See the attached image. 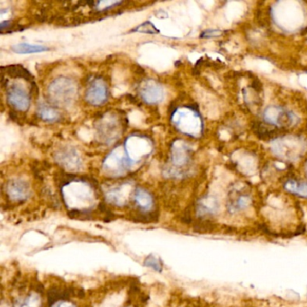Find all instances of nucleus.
Masks as SVG:
<instances>
[{"mask_svg": "<svg viewBox=\"0 0 307 307\" xmlns=\"http://www.w3.org/2000/svg\"><path fill=\"white\" fill-rule=\"evenodd\" d=\"M8 101L13 108L20 112H26L29 108V95L24 88L16 85L8 88Z\"/></svg>", "mask_w": 307, "mask_h": 307, "instance_id": "20e7f679", "label": "nucleus"}, {"mask_svg": "<svg viewBox=\"0 0 307 307\" xmlns=\"http://www.w3.org/2000/svg\"><path fill=\"white\" fill-rule=\"evenodd\" d=\"M219 33V31H216V30H207V31H205L204 33H202L201 37L217 36Z\"/></svg>", "mask_w": 307, "mask_h": 307, "instance_id": "4468645a", "label": "nucleus"}, {"mask_svg": "<svg viewBox=\"0 0 307 307\" xmlns=\"http://www.w3.org/2000/svg\"><path fill=\"white\" fill-rule=\"evenodd\" d=\"M144 265L146 267H151L154 271H160V272L162 270L161 263H160V261L151 255L146 258V260H144Z\"/></svg>", "mask_w": 307, "mask_h": 307, "instance_id": "ddd939ff", "label": "nucleus"}, {"mask_svg": "<svg viewBox=\"0 0 307 307\" xmlns=\"http://www.w3.org/2000/svg\"><path fill=\"white\" fill-rule=\"evenodd\" d=\"M1 69L6 70V73L9 75L10 77L15 79H24L26 81H32L33 82V77L32 74L30 73L29 70H26L25 67L20 64H12L7 67H2Z\"/></svg>", "mask_w": 307, "mask_h": 307, "instance_id": "0eeeda50", "label": "nucleus"}, {"mask_svg": "<svg viewBox=\"0 0 307 307\" xmlns=\"http://www.w3.org/2000/svg\"><path fill=\"white\" fill-rule=\"evenodd\" d=\"M132 33L133 32H137V33H148V34H158L160 33V31L156 28V26H154L152 23L150 21H146V22L141 24L138 26H136V28L131 31Z\"/></svg>", "mask_w": 307, "mask_h": 307, "instance_id": "f8f14e48", "label": "nucleus"}, {"mask_svg": "<svg viewBox=\"0 0 307 307\" xmlns=\"http://www.w3.org/2000/svg\"><path fill=\"white\" fill-rule=\"evenodd\" d=\"M49 48L44 45H33V44L21 43L12 46V51L18 54H32V53H40L44 51H48Z\"/></svg>", "mask_w": 307, "mask_h": 307, "instance_id": "6e6552de", "label": "nucleus"}, {"mask_svg": "<svg viewBox=\"0 0 307 307\" xmlns=\"http://www.w3.org/2000/svg\"><path fill=\"white\" fill-rule=\"evenodd\" d=\"M49 93L57 105H69L76 94V86L69 79H57L49 87Z\"/></svg>", "mask_w": 307, "mask_h": 307, "instance_id": "f257e3e1", "label": "nucleus"}, {"mask_svg": "<svg viewBox=\"0 0 307 307\" xmlns=\"http://www.w3.org/2000/svg\"><path fill=\"white\" fill-rule=\"evenodd\" d=\"M136 204H138L140 207L143 209L150 208L152 205V198L150 195L143 189H137L136 192Z\"/></svg>", "mask_w": 307, "mask_h": 307, "instance_id": "9b49d317", "label": "nucleus"}, {"mask_svg": "<svg viewBox=\"0 0 307 307\" xmlns=\"http://www.w3.org/2000/svg\"><path fill=\"white\" fill-rule=\"evenodd\" d=\"M108 91L106 82L101 79H95L89 85L86 92V100L92 106H100L106 103Z\"/></svg>", "mask_w": 307, "mask_h": 307, "instance_id": "f03ea898", "label": "nucleus"}, {"mask_svg": "<svg viewBox=\"0 0 307 307\" xmlns=\"http://www.w3.org/2000/svg\"><path fill=\"white\" fill-rule=\"evenodd\" d=\"M139 93L145 102L151 105L160 103L164 99L163 88L154 80L143 81L140 86Z\"/></svg>", "mask_w": 307, "mask_h": 307, "instance_id": "7ed1b4c3", "label": "nucleus"}, {"mask_svg": "<svg viewBox=\"0 0 307 307\" xmlns=\"http://www.w3.org/2000/svg\"><path fill=\"white\" fill-rule=\"evenodd\" d=\"M8 193L15 201H23L29 196V187L22 180H12L8 183Z\"/></svg>", "mask_w": 307, "mask_h": 307, "instance_id": "39448f33", "label": "nucleus"}, {"mask_svg": "<svg viewBox=\"0 0 307 307\" xmlns=\"http://www.w3.org/2000/svg\"><path fill=\"white\" fill-rule=\"evenodd\" d=\"M285 188L292 194L296 195L301 198H307L306 183L298 182L296 180L290 179L285 182Z\"/></svg>", "mask_w": 307, "mask_h": 307, "instance_id": "1a4fd4ad", "label": "nucleus"}, {"mask_svg": "<svg viewBox=\"0 0 307 307\" xmlns=\"http://www.w3.org/2000/svg\"><path fill=\"white\" fill-rule=\"evenodd\" d=\"M264 118L270 124L281 125L291 120V116L278 107H270L265 111Z\"/></svg>", "mask_w": 307, "mask_h": 307, "instance_id": "423d86ee", "label": "nucleus"}, {"mask_svg": "<svg viewBox=\"0 0 307 307\" xmlns=\"http://www.w3.org/2000/svg\"><path fill=\"white\" fill-rule=\"evenodd\" d=\"M38 114L39 117L45 121V122H55V121H58L60 118V114L58 112L52 108L51 106H47V105H42L39 106L38 108Z\"/></svg>", "mask_w": 307, "mask_h": 307, "instance_id": "9d476101", "label": "nucleus"}]
</instances>
